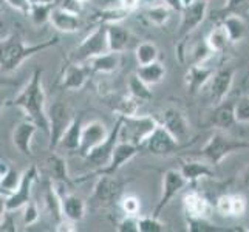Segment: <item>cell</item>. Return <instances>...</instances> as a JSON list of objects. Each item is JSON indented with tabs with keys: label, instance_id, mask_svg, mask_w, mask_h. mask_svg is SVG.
<instances>
[{
	"label": "cell",
	"instance_id": "obj_24",
	"mask_svg": "<svg viewBox=\"0 0 249 232\" xmlns=\"http://www.w3.org/2000/svg\"><path fill=\"white\" fill-rule=\"evenodd\" d=\"M45 167L53 183H65V184L71 183V178L68 175L67 161L59 153H56V150H50L48 158L45 160Z\"/></svg>",
	"mask_w": 249,
	"mask_h": 232
},
{
	"label": "cell",
	"instance_id": "obj_28",
	"mask_svg": "<svg viewBox=\"0 0 249 232\" xmlns=\"http://www.w3.org/2000/svg\"><path fill=\"white\" fill-rule=\"evenodd\" d=\"M107 37H108V50L123 53L130 42V31L124 28L119 23H108L107 25Z\"/></svg>",
	"mask_w": 249,
	"mask_h": 232
},
{
	"label": "cell",
	"instance_id": "obj_8",
	"mask_svg": "<svg viewBox=\"0 0 249 232\" xmlns=\"http://www.w3.org/2000/svg\"><path fill=\"white\" fill-rule=\"evenodd\" d=\"M50 118V150H56L57 144L67 132V128L74 121L71 108L64 102H56L48 110Z\"/></svg>",
	"mask_w": 249,
	"mask_h": 232
},
{
	"label": "cell",
	"instance_id": "obj_16",
	"mask_svg": "<svg viewBox=\"0 0 249 232\" xmlns=\"http://www.w3.org/2000/svg\"><path fill=\"white\" fill-rule=\"evenodd\" d=\"M234 76L235 70L232 67H223L213 73L209 85V98L215 106L226 99L231 89H232Z\"/></svg>",
	"mask_w": 249,
	"mask_h": 232
},
{
	"label": "cell",
	"instance_id": "obj_2",
	"mask_svg": "<svg viewBox=\"0 0 249 232\" xmlns=\"http://www.w3.org/2000/svg\"><path fill=\"white\" fill-rule=\"evenodd\" d=\"M59 44V39L53 37L40 42V44H25L19 37H11L2 40V57H0V65H2V73L8 74L20 68L27 59L36 56L48 48H53Z\"/></svg>",
	"mask_w": 249,
	"mask_h": 232
},
{
	"label": "cell",
	"instance_id": "obj_19",
	"mask_svg": "<svg viewBox=\"0 0 249 232\" xmlns=\"http://www.w3.org/2000/svg\"><path fill=\"white\" fill-rule=\"evenodd\" d=\"M50 23L59 31V33H76L81 30V19L79 14L68 10L65 6H56L50 16Z\"/></svg>",
	"mask_w": 249,
	"mask_h": 232
},
{
	"label": "cell",
	"instance_id": "obj_38",
	"mask_svg": "<svg viewBox=\"0 0 249 232\" xmlns=\"http://www.w3.org/2000/svg\"><path fill=\"white\" fill-rule=\"evenodd\" d=\"M206 40H208L209 47L213 50V53H223V51L228 48V45L231 44L229 36H228V33H226V30H225L223 25H218V27L213 28L208 34Z\"/></svg>",
	"mask_w": 249,
	"mask_h": 232
},
{
	"label": "cell",
	"instance_id": "obj_18",
	"mask_svg": "<svg viewBox=\"0 0 249 232\" xmlns=\"http://www.w3.org/2000/svg\"><path fill=\"white\" fill-rule=\"evenodd\" d=\"M39 130V127L34 124L30 119H25V121H20L14 127L13 130V144L14 147L19 150L23 157H33V150H31V143L36 132Z\"/></svg>",
	"mask_w": 249,
	"mask_h": 232
},
{
	"label": "cell",
	"instance_id": "obj_46",
	"mask_svg": "<svg viewBox=\"0 0 249 232\" xmlns=\"http://www.w3.org/2000/svg\"><path fill=\"white\" fill-rule=\"evenodd\" d=\"M118 232H140V215H125L116 226Z\"/></svg>",
	"mask_w": 249,
	"mask_h": 232
},
{
	"label": "cell",
	"instance_id": "obj_40",
	"mask_svg": "<svg viewBox=\"0 0 249 232\" xmlns=\"http://www.w3.org/2000/svg\"><path fill=\"white\" fill-rule=\"evenodd\" d=\"M186 225L187 231L191 232H225V231H232L226 228H220L215 223H211L208 218H194V217H186Z\"/></svg>",
	"mask_w": 249,
	"mask_h": 232
},
{
	"label": "cell",
	"instance_id": "obj_57",
	"mask_svg": "<svg viewBox=\"0 0 249 232\" xmlns=\"http://www.w3.org/2000/svg\"><path fill=\"white\" fill-rule=\"evenodd\" d=\"M33 5H42V3H56V0H31Z\"/></svg>",
	"mask_w": 249,
	"mask_h": 232
},
{
	"label": "cell",
	"instance_id": "obj_45",
	"mask_svg": "<svg viewBox=\"0 0 249 232\" xmlns=\"http://www.w3.org/2000/svg\"><path fill=\"white\" fill-rule=\"evenodd\" d=\"M121 208L125 212V215H140L141 203L140 198L135 195H127L121 198Z\"/></svg>",
	"mask_w": 249,
	"mask_h": 232
},
{
	"label": "cell",
	"instance_id": "obj_27",
	"mask_svg": "<svg viewBox=\"0 0 249 232\" xmlns=\"http://www.w3.org/2000/svg\"><path fill=\"white\" fill-rule=\"evenodd\" d=\"M82 116L74 118L71 125L67 128V132L61 138L57 144V149L61 150H68V152H76L81 147V136H82Z\"/></svg>",
	"mask_w": 249,
	"mask_h": 232
},
{
	"label": "cell",
	"instance_id": "obj_34",
	"mask_svg": "<svg viewBox=\"0 0 249 232\" xmlns=\"http://www.w3.org/2000/svg\"><path fill=\"white\" fill-rule=\"evenodd\" d=\"M170 14H172V8L167 6L164 2L150 5L145 8V11H144V17L147 19V22L155 25V27H164L170 20Z\"/></svg>",
	"mask_w": 249,
	"mask_h": 232
},
{
	"label": "cell",
	"instance_id": "obj_31",
	"mask_svg": "<svg viewBox=\"0 0 249 232\" xmlns=\"http://www.w3.org/2000/svg\"><path fill=\"white\" fill-rule=\"evenodd\" d=\"M45 208L50 214L51 220H53L56 225L61 223L65 217H64V211H62V201H61V195L57 194L56 187L53 186V183L50 184V187L47 189L45 192Z\"/></svg>",
	"mask_w": 249,
	"mask_h": 232
},
{
	"label": "cell",
	"instance_id": "obj_20",
	"mask_svg": "<svg viewBox=\"0 0 249 232\" xmlns=\"http://www.w3.org/2000/svg\"><path fill=\"white\" fill-rule=\"evenodd\" d=\"M213 73H215V71H213L212 68L206 67L204 64L189 65L186 76H184V82H186L187 91L191 94H196L206 84L212 79Z\"/></svg>",
	"mask_w": 249,
	"mask_h": 232
},
{
	"label": "cell",
	"instance_id": "obj_43",
	"mask_svg": "<svg viewBox=\"0 0 249 232\" xmlns=\"http://www.w3.org/2000/svg\"><path fill=\"white\" fill-rule=\"evenodd\" d=\"M167 225L158 217H140V232H164Z\"/></svg>",
	"mask_w": 249,
	"mask_h": 232
},
{
	"label": "cell",
	"instance_id": "obj_41",
	"mask_svg": "<svg viewBox=\"0 0 249 232\" xmlns=\"http://www.w3.org/2000/svg\"><path fill=\"white\" fill-rule=\"evenodd\" d=\"M248 11H249V0H226L225 6L220 8L215 16L223 19V17L231 16V14L243 16Z\"/></svg>",
	"mask_w": 249,
	"mask_h": 232
},
{
	"label": "cell",
	"instance_id": "obj_53",
	"mask_svg": "<svg viewBox=\"0 0 249 232\" xmlns=\"http://www.w3.org/2000/svg\"><path fill=\"white\" fill-rule=\"evenodd\" d=\"M167 6L172 8V11H177V13H181L183 8L186 6V3L189 0H162Z\"/></svg>",
	"mask_w": 249,
	"mask_h": 232
},
{
	"label": "cell",
	"instance_id": "obj_56",
	"mask_svg": "<svg viewBox=\"0 0 249 232\" xmlns=\"http://www.w3.org/2000/svg\"><path fill=\"white\" fill-rule=\"evenodd\" d=\"M87 2H90V0H67L64 6H68L70 3H76V5H78V8H81L82 5H85Z\"/></svg>",
	"mask_w": 249,
	"mask_h": 232
},
{
	"label": "cell",
	"instance_id": "obj_23",
	"mask_svg": "<svg viewBox=\"0 0 249 232\" xmlns=\"http://www.w3.org/2000/svg\"><path fill=\"white\" fill-rule=\"evenodd\" d=\"M211 125L217 127L218 130H229L237 123L235 118V104L234 102H220L217 107L212 110L211 118H209Z\"/></svg>",
	"mask_w": 249,
	"mask_h": 232
},
{
	"label": "cell",
	"instance_id": "obj_47",
	"mask_svg": "<svg viewBox=\"0 0 249 232\" xmlns=\"http://www.w3.org/2000/svg\"><path fill=\"white\" fill-rule=\"evenodd\" d=\"M235 118L237 123H249V96H243L235 102Z\"/></svg>",
	"mask_w": 249,
	"mask_h": 232
},
{
	"label": "cell",
	"instance_id": "obj_14",
	"mask_svg": "<svg viewBox=\"0 0 249 232\" xmlns=\"http://www.w3.org/2000/svg\"><path fill=\"white\" fill-rule=\"evenodd\" d=\"M140 145H136L133 143H128V141H119L116 149H115V153L113 157H111L110 162L104 167V169H99L94 172V175H116L119 170H121L128 161L133 160L136 155L140 152Z\"/></svg>",
	"mask_w": 249,
	"mask_h": 232
},
{
	"label": "cell",
	"instance_id": "obj_36",
	"mask_svg": "<svg viewBox=\"0 0 249 232\" xmlns=\"http://www.w3.org/2000/svg\"><path fill=\"white\" fill-rule=\"evenodd\" d=\"M132 11L127 10V8L119 5L118 8H106V10H101L98 13H94V20L99 23H119L123 22L124 19H127L128 14Z\"/></svg>",
	"mask_w": 249,
	"mask_h": 232
},
{
	"label": "cell",
	"instance_id": "obj_25",
	"mask_svg": "<svg viewBox=\"0 0 249 232\" xmlns=\"http://www.w3.org/2000/svg\"><path fill=\"white\" fill-rule=\"evenodd\" d=\"M212 164H206V162L201 161H195V160H181V166H179V170L184 175V178L187 179V183H195L201 178H213L215 177V172L211 167Z\"/></svg>",
	"mask_w": 249,
	"mask_h": 232
},
{
	"label": "cell",
	"instance_id": "obj_30",
	"mask_svg": "<svg viewBox=\"0 0 249 232\" xmlns=\"http://www.w3.org/2000/svg\"><path fill=\"white\" fill-rule=\"evenodd\" d=\"M107 104L111 107V110L116 111L118 116H132L136 115L140 106L142 102H140L138 99H135L133 96H115L107 99Z\"/></svg>",
	"mask_w": 249,
	"mask_h": 232
},
{
	"label": "cell",
	"instance_id": "obj_15",
	"mask_svg": "<svg viewBox=\"0 0 249 232\" xmlns=\"http://www.w3.org/2000/svg\"><path fill=\"white\" fill-rule=\"evenodd\" d=\"M108 135L110 132L104 123L98 121V119H93V121L87 123L82 127L81 147L78 150L79 155L81 157H87L96 145H99L101 143H104L107 140Z\"/></svg>",
	"mask_w": 249,
	"mask_h": 232
},
{
	"label": "cell",
	"instance_id": "obj_55",
	"mask_svg": "<svg viewBox=\"0 0 249 232\" xmlns=\"http://www.w3.org/2000/svg\"><path fill=\"white\" fill-rule=\"evenodd\" d=\"M118 2L121 6L127 8V10H130V11H135L140 5V0H118Z\"/></svg>",
	"mask_w": 249,
	"mask_h": 232
},
{
	"label": "cell",
	"instance_id": "obj_9",
	"mask_svg": "<svg viewBox=\"0 0 249 232\" xmlns=\"http://www.w3.org/2000/svg\"><path fill=\"white\" fill-rule=\"evenodd\" d=\"M209 11L208 0H189L183 8L181 22H179L178 39H186L192 31H195L204 22Z\"/></svg>",
	"mask_w": 249,
	"mask_h": 232
},
{
	"label": "cell",
	"instance_id": "obj_22",
	"mask_svg": "<svg viewBox=\"0 0 249 232\" xmlns=\"http://www.w3.org/2000/svg\"><path fill=\"white\" fill-rule=\"evenodd\" d=\"M183 206L186 217L194 218H208L211 212V204L204 195L200 192L191 191L183 196Z\"/></svg>",
	"mask_w": 249,
	"mask_h": 232
},
{
	"label": "cell",
	"instance_id": "obj_12",
	"mask_svg": "<svg viewBox=\"0 0 249 232\" xmlns=\"http://www.w3.org/2000/svg\"><path fill=\"white\" fill-rule=\"evenodd\" d=\"M144 147L157 157H169L181 149V144L164 125L160 124L144 143Z\"/></svg>",
	"mask_w": 249,
	"mask_h": 232
},
{
	"label": "cell",
	"instance_id": "obj_29",
	"mask_svg": "<svg viewBox=\"0 0 249 232\" xmlns=\"http://www.w3.org/2000/svg\"><path fill=\"white\" fill-rule=\"evenodd\" d=\"M221 25L225 27L231 44H235L240 42L246 36V22L243 19V16L238 14H231L221 19Z\"/></svg>",
	"mask_w": 249,
	"mask_h": 232
},
{
	"label": "cell",
	"instance_id": "obj_10",
	"mask_svg": "<svg viewBox=\"0 0 249 232\" xmlns=\"http://www.w3.org/2000/svg\"><path fill=\"white\" fill-rule=\"evenodd\" d=\"M187 179L181 174L179 169H169L164 172L162 175V187H161V196L157 203V208L153 209V217H161L162 211H164L166 206L174 200V196L187 186Z\"/></svg>",
	"mask_w": 249,
	"mask_h": 232
},
{
	"label": "cell",
	"instance_id": "obj_17",
	"mask_svg": "<svg viewBox=\"0 0 249 232\" xmlns=\"http://www.w3.org/2000/svg\"><path fill=\"white\" fill-rule=\"evenodd\" d=\"M161 124L164 125L179 143H183L189 138V133H191V124H189V119L186 118V115L181 110H178L175 107L166 108L164 111H162Z\"/></svg>",
	"mask_w": 249,
	"mask_h": 232
},
{
	"label": "cell",
	"instance_id": "obj_50",
	"mask_svg": "<svg viewBox=\"0 0 249 232\" xmlns=\"http://www.w3.org/2000/svg\"><path fill=\"white\" fill-rule=\"evenodd\" d=\"M248 209L246 198L242 194H232V217H243Z\"/></svg>",
	"mask_w": 249,
	"mask_h": 232
},
{
	"label": "cell",
	"instance_id": "obj_7",
	"mask_svg": "<svg viewBox=\"0 0 249 232\" xmlns=\"http://www.w3.org/2000/svg\"><path fill=\"white\" fill-rule=\"evenodd\" d=\"M121 123H123L121 116H118L115 127L111 128V132L107 136V140L104 143H101L99 145H96V147H94L87 157H84L85 161H87L90 166L96 167V170L104 169L110 162L111 157H113L116 145L119 141H121Z\"/></svg>",
	"mask_w": 249,
	"mask_h": 232
},
{
	"label": "cell",
	"instance_id": "obj_52",
	"mask_svg": "<svg viewBox=\"0 0 249 232\" xmlns=\"http://www.w3.org/2000/svg\"><path fill=\"white\" fill-rule=\"evenodd\" d=\"M54 229L57 232H74V231H78V228H76V221H71L68 218H64L61 223H57Z\"/></svg>",
	"mask_w": 249,
	"mask_h": 232
},
{
	"label": "cell",
	"instance_id": "obj_3",
	"mask_svg": "<svg viewBox=\"0 0 249 232\" xmlns=\"http://www.w3.org/2000/svg\"><path fill=\"white\" fill-rule=\"evenodd\" d=\"M243 150H249V141L234 138V136L220 130L213 133L204 144V147L201 149V157L212 166H218L229 155Z\"/></svg>",
	"mask_w": 249,
	"mask_h": 232
},
{
	"label": "cell",
	"instance_id": "obj_51",
	"mask_svg": "<svg viewBox=\"0 0 249 232\" xmlns=\"http://www.w3.org/2000/svg\"><path fill=\"white\" fill-rule=\"evenodd\" d=\"M5 2H6L8 6H11L13 10L19 11V13H22L25 16L30 14L31 6H33L31 0H5Z\"/></svg>",
	"mask_w": 249,
	"mask_h": 232
},
{
	"label": "cell",
	"instance_id": "obj_44",
	"mask_svg": "<svg viewBox=\"0 0 249 232\" xmlns=\"http://www.w3.org/2000/svg\"><path fill=\"white\" fill-rule=\"evenodd\" d=\"M22 209H23V214H22V225L25 228L33 226L34 223H37V220L40 217V212H39V208H37L36 203L31 200L30 203L25 204Z\"/></svg>",
	"mask_w": 249,
	"mask_h": 232
},
{
	"label": "cell",
	"instance_id": "obj_5",
	"mask_svg": "<svg viewBox=\"0 0 249 232\" xmlns=\"http://www.w3.org/2000/svg\"><path fill=\"white\" fill-rule=\"evenodd\" d=\"M121 141H128L142 147L152 132L160 125L153 116H121Z\"/></svg>",
	"mask_w": 249,
	"mask_h": 232
},
{
	"label": "cell",
	"instance_id": "obj_33",
	"mask_svg": "<svg viewBox=\"0 0 249 232\" xmlns=\"http://www.w3.org/2000/svg\"><path fill=\"white\" fill-rule=\"evenodd\" d=\"M127 89H128V94L133 96L135 99H138L140 102H142V104L150 101L153 96L152 90H150V85L147 82H144L136 73L130 74V77H128Z\"/></svg>",
	"mask_w": 249,
	"mask_h": 232
},
{
	"label": "cell",
	"instance_id": "obj_39",
	"mask_svg": "<svg viewBox=\"0 0 249 232\" xmlns=\"http://www.w3.org/2000/svg\"><path fill=\"white\" fill-rule=\"evenodd\" d=\"M20 181H22V174L17 169L11 167L3 177H0V192L6 196L13 195L17 191Z\"/></svg>",
	"mask_w": 249,
	"mask_h": 232
},
{
	"label": "cell",
	"instance_id": "obj_6",
	"mask_svg": "<svg viewBox=\"0 0 249 232\" xmlns=\"http://www.w3.org/2000/svg\"><path fill=\"white\" fill-rule=\"evenodd\" d=\"M123 192V183L116 175H98V181L93 187L90 203L96 208H108L115 204Z\"/></svg>",
	"mask_w": 249,
	"mask_h": 232
},
{
	"label": "cell",
	"instance_id": "obj_32",
	"mask_svg": "<svg viewBox=\"0 0 249 232\" xmlns=\"http://www.w3.org/2000/svg\"><path fill=\"white\" fill-rule=\"evenodd\" d=\"M136 74L152 87V85L160 84L166 77V67L160 61L152 62L149 65H140L138 70H136Z\"/></svg>",
	"mask_w": 249,
	"mask_h": 232
},
{
	"label": "cell",
	"instance_id": "obj_21",
	"mask_svg": "<svg viewBox=\"0 0 249 232\" xmlns=\"http://www.w3.org/2000/svg\"><path fill=\"white\" fill-rule=\"evenodd\" d=\"M90 68L87 64H78V62H71L68 64L64 76H62V89L65 90H81L85 84H87L89 74H90Z\"/></svg>",
	"mask_w": 249,
	"mask_h": 232
},
{
	"label": "cell",
	"instance_id": "obj_35",
	"mask_svg": "<svg viewBox=\"0 0 249 232\" xmlns=\"http://www.w3.org/2000/svg\"><path fill=\"white\" fill-rule=\"evenodd\" d=\"M215 54L213 53V50L209 47L208 44V40H200V42H196V44L187 51V62L189 65H200V64H206L209 61V59Z\"/></svg>",
	"mask_w": 249,
	"mask_h": 232
},
{
	"label": "cell",
	"instance_id": "obj_1",
	"mask_svg": "<svg viewBox=\"0 0 249 232\" xmlns=\"http://www.w3.org/2000/svg\"><path fill=\"white\" fill-rule=\"evenodd\" d=\"M42 73L44 71L40 68H36L31 74L30 82L20 90L17 96L8 102V106L22 108L27 119L33 121L39 127V130L50 136V118L48 111L45 110L47 96L44 85H42Z\"/></svg>",
	"mask_w": 249,
	"mask_h": 232
},
{
	"label": "cell",
	"instance_id": "obj_42",
	"mask_svg": "<svg viewBox=\"0 0 249 232\" xmlns=\"http://www.w3.org/2000/svg\"><path fill=\"white\" fill-rule=\"evenodd\" d=\"M56 8L54 3H42V5H33L31 11H30V19L33 20L34 25H44L47 22H50V16L53 13V10Z\"/></svg>",
	"mask_w": 249,
	"mask_h": 232
},
{
	"label": "cell",
	"instance_id": "obj_37",
	"mask_svg": "<svg viewBox=\"0 0 249 232\" xmlns=\"http://www.w3.org/2000/svg\"><path fill=\"white\" fill-rule=\"evenodd\" d=\"M158 56H160L158 47L153 42H141L135 51V57L138 65H149L152 62H157Z\"/></svg>",
	"mask_w": 249,
	"mask_h": 232
},
{
	"label": "cell",
	"instance_id": "obj_49",
	"mask_svg": "<svg viewBox=\"0 0 249 232\" xmlns=\"http://www.w3.org/2000/svg\"><path fill=\"white\" fill-rule=\"evenodd\" d=\"M0 231L2 232H16V220L13 217V211H8L2 206V220H0Z\"/></svg>",
	"mask_w": 249,
	"mask_h": 232
},
{
	"label": "cell",
	"instance_id": "obj_11",
	"mask_svg": "<svg viewBox=\"0 0 249 232\" xmlns=\"http://www.w3.org/2000/svg\"><path fill=\"white\" fill-rule=\"evenodd\" d=\"M37 166L33 164L30 166L27 170L22 174V181L19 184V187H17V191L6 196V200L3 203V208L8 209V211H19L22 209L25 204L31 201V192H33V186L34 183L37 181Z\"/></svg>",
	"mask_w": 249,
	"mask_h": 232
},
{
	"label": "cell",
	"instance_id": "obj_54",
	"mask_svg": "<svg viewBox=\"0 0 249 232\" xmlns=\"http://www.w3.org/2000/svg\"><path fill=\"white\" fill-rule=\"evenodd\" d=\"M238 181H240V186L245 187V189H249V166L245 167L242 172H240L238 175Z\"/></svg>",
	"mask_w": 249,
	"mask_h": 232
},
{
	"label": "cell",
	"instance_id": "obj_4",
	"mask_svg": "<svg viewBox=\"0 0 249 232\" xmlns=\"http://www.w3.org/2000/svg\"><path fill=\"white\" fill-rule=\"evenodd\" d=\"M108 50V37H107V25L99 23L98 28H94L81 44L76 47L71 54L70 61L78 64H87L90 59L96 57L99 54L107 53Z\"/></svg>",
	"mask_w": 249,
	"mask_h": 232
},
{
	"label": "cell",
	"instance_id": "obj_26",
	"mask_svg": "<svg viewBox=\"0 0 249 232\" xmlns=\"http://www.w3.org/2000/svg\"><path fill=\"white\" fill-rule=\"evenodd\" d=\"M121 65V53L116 51H107L104 54H99L96 57L90 59L87 67L93 73H113Z\"/></svg>",
	"mask_w": 249,
	"mask_h": 232
},
{
	"label": "cell",
	"instance_id": "obj_48",
	"mask_svg": "<svg viewBox=\"0 0 249 232\" xmlns=\"http://www.w3.org/2000/svg\"><path fill=\"white\" fill-rule=\"evenodd\" d=\"M217 211L223 217H232V194H225L217 200Z\"/></svg>",
	"mask_w": 249,
	"mask_h": 232
},
{
	"label": "cell",
	"instance_id": "obj_13",
	"mask_svg": "<svg viewBox=\"0 0 249 232\" xmlns=\"http://www.w3.org/2000/svg\"><path fill=\"white\" fill-rule=\"evenodd\" d=\"M53 183V181H51ZM56 187L57 194L61 195V201H62V211H64V217L79 223L85 218V214H87V203H85L81 196L67 192L68 184L65 183H53Z\"/></svg>",
	"mask_w": 249,
	"mask_h": 232
}]
</instances>
